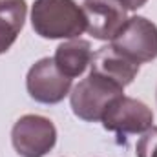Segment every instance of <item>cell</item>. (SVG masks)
Returning a JSON list of instances; mask_svg holds the SVG:
<instances>
[{"instance_id":"3","label":"cell","mask_w":157,"mask_h":157,"mask_svg":"<svg viewBox=\"0 0 157 157\" xmlns=\"http://www.w3.org/2000/svg\"><path fill=\"white\" fill-rule=\"evenodd\" d=\"M11 143L20 157H44L57 143V128L48 117L28 113L15 122Z\"/></svg>"},{"instance_id":"10","label":"cell","mask_w":157,"mask_h":157,"mask_svg":"<svg viewBox=\"0 0 157 157\" xmlns=\"http://www.w3.org/2000/svg\"><path fill=\"white\" fill-rule=\"evenodd\" d=\"M28 15L26 0H0V55L20 35Z\"/></svg>"},{"instance_id":"5","label":"cell","mask_w":157,"mask_h":157,"mask_svg":"<svg viewBox=\"0 0 157 157\" xmlns=\"http://www.w3.org/2000/svg\"><path fill=\"white\" fill-rule=\"evenodd\" d=\"M71 80L66 77L55 64L53 59L44 57L37 60L26 77V88L31 99L42 104H57L71 90Z\"/></svg>"},{"instance_id":"12","label":"cell","mask_w":157,"mask_h":157,"mask_svg":"<svg viewBox=\"0 0 157 157\" xmlns=\"http://www.w3.org/2000/svg\"><path fill=\"white\" fill-rule=\"evenodd\" d=\"M121 4H122V7L126 9V11H135V9H139V7H143L148 0H119Z\"/></svg>"},{"instance_id":"4","label":"cell","mask_w":157,"mask_h":157,"mask_svg":"<svg viewBox=\"0 0 157 157\" xmlns=\"http://www.w3.org/2000/svg\"><path fill=\"white\" fill-rule=\"evenodd\" d=\"M112 46L137 64L152 62L157 59V26L144 17H132L112 39Z\"/></svg>"},{"instance_id":"1","label":"cell","mask_w":157,"mask_h":157,"mask_svg":"<svg viewBox=\"0 0 157 157\" xmlns=\"http://www.w3.org/2000/svg\"><path fill=\"white\" fill-rule=\"evenodd\" d=\"M31 26L42 39H78L86 28V15L75 0H35Z\"/></svg>"},{"instance_id":"8","label":"cell","mask_w":157,"mask_h":157,"mask_svg":"<svg viewBox=\"0 0 157 157\" xmlns=\"http://www.w3.org/2000/svg\"><path fill=\"white\" fill-rule=\"evenodd\" d=\"M91 71L99 73L102 77L110 78L119 86L126 88L128 84L133 82V78L139 73V64L119 53L117 49L110 44L101 48L93 57H91Z\"/></svg>"},{"instance_id":"7","label":"cell","mask_w":157,"mask_h":157,"mask_svg":"<svg viewBox=\"0 0 157 157\" xmlns=\"http://www.w3.org/2000/svg\"><path fill=\"white\" fill-rule=\"evenodd\" d=\"M82 11L88 22L86 31L99 40H112L128 20L119 0H84Z\"/></svg>"},{"instance_id":"11","label":"cell","mask_w":157,"mask_h":157,"mask_svg":"<svg viewBox=\"0 0 157 157\" xmlns=\"http://www.w3.org/2000/svg\"><path fill=\"white\" fill-rule=\"evenodd\" d=\"M137 157H157V128L152 126L143 133V137L135 144Z\"/></svg>"},{"instance_id":"9","label":"cell","mask_w":157,"mask_h":157,"mask_svg":"<svg viewBox=\"0 0 157 157\" xmlns=\"http://www.w3.org/2000/svg\"><path fill=\"white\" fill-rule=\"evenodd\" d=\"M91 44L84 39H70L62 42L55 51V64L57 68L70 78L80 77L86 68L91 64Z\"/></svg>"},{"instance_id":"6","label":"cell","mask_w":157,"mask_h":157,"mask_svg":"<svg viewBox=\"0 0 157 157\" xmlns=\"http://www.w3.org/2000/svg\"><path fill=\"white\" fill-rule=\"evenodd\" d=\"M101 121L108 132L121 135L144 133L154 124V112L143 101L121 95L106 108Z\"/></svg>"},{"instance_id":"2","label":"cell","mask_w":157,"mask_h":157,"mask_svg":"<svg viewBox=\"0 0 157 157\" xmlns=\"http://www.w3.org/2000/svg\"><path fill=\"white\" fill-rule=\"evenodd\" d=\"M121 95H124V88L112 82L110 78L99 73L90 71V75L82 78L70 93L71 110L78 119L95 122L101 121L106 108Z\"/></svg>"}]
</instances>
